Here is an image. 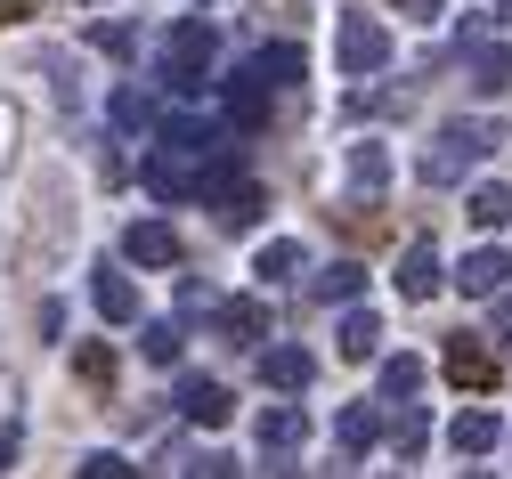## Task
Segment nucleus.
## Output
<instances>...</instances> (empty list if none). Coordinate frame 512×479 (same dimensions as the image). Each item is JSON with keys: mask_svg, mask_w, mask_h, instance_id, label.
<instances>
[{"mask_svg": "<svg viewBox=\"0 0 512 479\" xmlns=\"http://www.w3.org/2000/svg\"><path fill=\"white\" fill-rule=\"evenodd\" d=\"M187 479H244V463H236V455H196Z\"/></svg>", "mask_w": 512, "mask_h": 479, "instance_id": "nucleus-30", "label": "nucleus"}, {"mask_svg": "<svg viewBox=\"0 0 512 479\" xmlns=\"http://www.w3.org/2000/svg\"><path fill=\"white\" fill-rule=\"evenodd\" d=\"M391 447H399V455L415 463V455L431 447V423H423V415H399V423H391Z\"/></svg>", "mask_w": 512, "mask_h": 479, "instance_id": "nucleus-29", "label": "nucleus"}, {"mask_svg": "<svg viewBox=\"0 0 512 479\" xmlns=\"http://www.w3.org/2000/svg\"><path fill=\"white\" fill-rule=\"evenodd\" d=\"M447 439H456V455H488V447L504 439V423L488 415V406H464V415L447 423Z\"/></svg>", "mask_w": 512, "mask_h": 479, "instance_id": "nucleus-17", "label": "nucleus"}, {"mask_svg": "<svg viewBox=\"0 0 512 479\" xmlns=\"http://www.w3.org/2000/svg\"><path fill=\"white\" fill-rule=\"evenodd\" d=\"M334 447H342V455H374V447H382V406H366V398L342 406V415H334Z\"/></svg>", "mask_w": 512, "mask_h": 479, "instance_id": "nucleus-13", "label": "nucleus"}, {"mask_svg": "<svg viewBox=\"0 0 512 479\" xmlns=\"http://www.w3.org/2000/svg\"><path fill=\"white\" fill-rule=\"evenodd\" d=\"M82 479H139L122 455H82Z\"/></svg>", "mask_w": 512, "mask_h": 479, "instance_id": "nucleus-31", "label": "nucleus"}, {"mask_svg": "<svg viewBox=\"0 0 512 479\" xmlns=\"http://www.w3.org/2000/svg\"><path fill=\"white\" fill-rule=\"evenodd\" d=\"M488 325H496V341H512V293H496V301H488Z\"/></svg>", "mask_w": 512, "mask_h": 479, "instance_id": "nucleus-33", "label": "nucleus"}, {"mask_svg": "<svg viewBox=\"0 0 512 479\" xmlns=\"http://www.w3.org/2000/svg\"><path fill=\"white\" fill-rule=\"evenodd\" d=\"M334 228H342V236H366V244H374V236H382V212H374V203H342V212H334Z\"/></svg>", "mask_w": 512, "mask_h": 479, "instance_id": "nucleus-28", "label": "nucleus"}, {"mask_svg": "<svg viewBox=\"0 0 512 479\" xmlns=\"http://www.w3.org/2000/svg\"><path fill=\"white\" fill-rule=\"evenodd\" d=\"M212 203H220V228H228V236H244V228H261V203H269V195L252 187L244 171H236V179H228V187H220Z\"/></svg>", "mask_w": 512, "mask_h": 479, "instance_id": "nucleus-14", "label": "nucleus"}, {"mask_svg": "<svg viewBox=\"0 0 512 479\" xmlns=\"http://www.w3.org/2000/svg\"><path fill=\"white\" fill-rule=\"evenodd\" d=\"M74 374H82L90 390H106V382H114V350H106V341H82V350H74Z\"/></svg>", "mask_w": 512, "mask_h": 479, "instance_id": "nucleus-26", "label": "nucleus"}, {"mask_svg": "<svg viewBox=\"0 0 512 479\" xmlns=\"http://www.w3.org/2000/svg\"><path fill=\"white\" fill-rule=\"evenodd\" d=\"M122 260H131V268H179V228H171V220L122 228Z\"/></svg>", "mask_w": 512, "mask_h": 479, "instance_id": "nucleus-7", "label": "nucleus"}, {"mask_svg": "<svg viewBox=\"0 0 512 479\" xmlns=\"http://www.w3.org/2000/svg\"><path fill=\"white\" fill-rule=\"evenodd\" d=\"M464 479H496V471H464Z\"/></svg>", "mask_w": 512, "mask_h": 479, "instance_id": "nucleus-37", "label": "nucleus"}, {"mask_svg": "<svg viewBox=\"0 0 512 479\" xmlns=\"http://www.w3.org/2000/svg\"><path fill=\"white\" fill-rule=\"evenodd\" d=\"M261 382H269L277 398H301V390L317 382V358L293 350V341H277V350H261Z\"/></svg>", "mask_w": 512, "mask_h": 479, "instance_id": "nucleus-8", "label": "nucleus"}, {"mask_svg": "<svg viewBox=\"0 0 512 479\" xmlns=\"http://www.w3.org/2000/svg\"><path fill=\"white\" fill-rule=\"evenodd\" d=\"M439 285H447L439 244H431V236H423V244H407V252H399V293H407V301H431Z\"/></svg>", "mask_w": 512, "mask_h": 479, "instance_id": "nucleus-10", "label": "nucleus"}, {"mask_svg": "<svg viewBox=\"0 0 512 479\" xmlns=\"http://www.w3.org/2000/svg\"><path fill=\"white\" fill-rule=\"evenodd\" d=\"M350 179H358L366 195H382V187H391V155H382L374 139H358V147H350Z\"/></svg>", "mask_w": 512, "mask_h": 479, "instance_id": "nucleus-24", "label": "nucleus"}, {"mask_svg": "<svg viewBox=\"0 0 512 479\" xmlns=\"http://www.w3.org/2000/svg\"><path fill=\"white\" fill-rule=\"evenodd\" d=\"M179 350H187V325H171V317H155L147 341H139V358H147V366H179Z\"/></svg>", "mask_w": 512, "mask_h": 479, "instance_id": "nucleus-22", "label": "nucleus"}, {"mask_svg": "<svg viewBox=\"0 0 512 479\" xmlns=\"http://www.w3.org/2000/svg\"><path fill=\"white\" fill-rule=\"evenodd\" d=\"M212 57H220V25H212V17H179V25L163 33V82H171L179 106L204 98V65H212Z\"/></svg>", "mask_w": 512, "mask_h": 479, "instance_id": "nucleus-1", "label": "nucleus"}, {"mask_svg": "<svg viewBox=\"0 0 512 479\" xmlns=\"http://www.w3.org/2000/svg\"><path fill=\"white\" fill-rule=\"evenodd\" d=\"M252 479H301V463H293V455H269L261 471H252Z\"/></svg>", "mask_w": 512, "mask_h": 479, "instance_id": "nucleus-35", "label": "nucleus"}, {"mask_svg": "<svg viewBox=\"0 0 512 479\" xmlns=\"http://www.w3.org/2000/svg\"><path fill=\"white\" fill-rule=\"evenodd\" d=\"M33 17V0H0V33H9V25H25Z\"/></svg>", "mask_w": 512, "mask_h": 479, "instance_id": "nucleus-36", "label": "nucleus"}, {"mask_svg": "<svg viewBox=\"0 0 512 479\" xmlns=\"http://www.w3.org/2000/svg\"><path fill=\"white\" fill-rule=\"evenodd\" d=\"M17 447H25V431H17V415H0V471L17 463Z\"/></svg>", "mask_w": 512, "mask_h": 479, "instance_id": "nucleus-32", "label": "nucleus"}, {"mask_svg": "<svg viewBox=\"0 0 512 479\" xmlns=\"http://www.w3.org/2000/svg\"><path fill=\"white\" fill-rule=\"evenodd\" d=\"M464 82H472L480 98H504V90H512V49H504L496 33H464Z\"/></svg>", "mask_w": 512, "mask_h": 479, "instance_id": "nucleus-5", "label": "nucleus"}, {"mask_svg": "<svg viewBox=\"0 0 512 479\" xmlns=\"http://www.w3.org/2000/svg\"><path fill=\"white\" fill-rule=\"evenodd\" d=\"M252 277H261V285H293L301 277V244L293 236H269L261 252H252Z\"/></svg>", "mask_w": 512, "mask_h": 479, "instance_id": "nucleus-18", "label": "nucleus"}, {"mask_svg": "<svg viewBox=\"0 0 512 479\" xmlns=\"http://www.w3.org/2000/svg\"><path fill=\"white\" fill-rule=\"evenodd\" d=\"M90 309L106 325H139V285L122 277V268H98V277H90Z\"/></svg>", "mask_w": 512, "mask_h": 479, "instance_id": "nucleus-11", "label": "nucleus"}, {"mask_svg": "<svg viewBox=\"0 0 512 479\" xmlns=\"http://www.w3.org/2000/svg\"><path fill=\"white\" fill-rule=\"evenodd\" d=\"M423 374H431V366H423L415 350H399V358H382V398H415V390H423Z\"/></svg>", "mask_w": 512, "mask_h": 479, "instance_id": "nucleus-23", "label": "nucleus"}, {"mask_svg": "<svg viewBox=\"0 0 512 479\" xmlns=\"http://www.w3.org/2000/svg\"><path fill=\"white\" fill-rule=\"evenodd\" d=\"M106 114H114V122H122V130H147V122H155V98H147V90H139V82H122V90H114V106H106Z\"/></svg>", "mask_w": 512, "mask_h": 479, "instance_id": "nucleus-25", "label": "nucleus"}, {"mask_svg": "<svg viewBox=\"0 0 512 479\" xmlns=\"http://www.w3.org/2000/svg\"><path fill=\"white\" fill-rule=\"evenodd\" d=\"M17 139H25V106H17V98H0V171L17 163Z\"/></svg>", "mask_w": 512, "mask_h": 479, "instance_id": "nucleus-27", "label": "nucleus"}, {"mask_svg": "<svg viewBox=\"0 0 512 479\" xmlns=\"http://www.w3.org/2000/svg\"><path fill=\"white\" fill-rule=\"evenodd\" d=\"M301 74H309V49H301V41H269L261 57L236 65V82H252V90H293Z\"/></svg>", "mask_w": 512, "mask_h": 479, "instance_id": "nucleus-6", "label": "nucleus"}, {"mask_svg": "<svg viewBox=\"0 0 512 479\" xmlns=\"http://www.w3.org/2000/svg\"><path fill=\"white\" fill-rule=\"evenodd\" d=\"M358 293H366V268L358 260H334V268L309 277V301H358Z\"/></svg>", "mask_w": 512, "mask_h": 479, "instance_id": "nucleus-20", "label": "nucleus"}, {"mask_svg": "<svg viewBox=\"0 0 512 479\" xmlns=\"http://www.w3.org/2000/svg\"><path fill=\"white\" fill-rule=\"evenodd\" d=\"M504 277H512V252L480 244V252H472V260H464L447 285H456V293H472V301H496V293H504Z\"/></svg>", "mask_w": 512, "mask_h": 479, "instance_id": "nucleus-9", "label": "nucleus"}, {"mask_svg": "<svg viewBox=\"0 0 512 479\" xmlns=\"http://www.w3.org/2000/svg\"><path fill=\"white\" fill-rule=\"evenodd\" d=\"M179 406H187V423H204V431L236 415V398H228L220 382H204V374H196V382H179Z\"/></svg>", "mask_w": 512, "mask_h": 479, "instance_id": "nucleus-15", "label": "nucleus"}, {"mask_svg": "<svg viewBox=\"0 0 512 479\" xmlns=\"http://www.w3.org/2000/svg\"><path fill=\"white\" fill-rule=\"evenodd\" d=\"M212 325H220V341H261V333H269V309H261V301H220Z\"/></svg>", "mask_w": 512, "mask_h": 479, "instance_id": "nucleus-19", "label": "nucleus"}, {"mask_svg": "<svg viewBox=\"0 0 512 479\" xmlns=\"http://www.w3.org/2000/svg\"><path fill=\"white\" fill-rule=\"evenodd\" d=\"M488 147H504V130H496V122H472V114H464V122H439V139L423 147L415 179H423V187H456Z\"/></svg>", "mask_w": 512, "mask_h": 479, "instance_id": "nucleus-2", "label": "nucleus"}, {"mask_svg": "<svg viewBox=\"0 0 512 479\" xmlns=\"http://www.w3.org/2000/svg\"><path fill=\"white\" fill-rule=\"evenodd\" d=\"M439 374L447 382H456V390H496V350H488V341L480 333H447V350H439Z\"/></svg>", "mask_w": 512, "mask_h": 479, "instance_id": "nucleus-4", "label": "nucleus"}, {"mask_svg": "<svg viewBox=\"0 0 512 479\" xmlns=\"http://www.w3.org/2000/svg\"><path fill=\"white\" fill-rule=\"evenodd\" d=\"M334 341H342V358H374L382 350V317L374 309H342V333Z\"/></svg>", "mask_w": 512, "mask_h": 479, "instance_id": "nucleus-21", "label": "nucleus"}, {"mask_svg": "<svg viewBox=\"0 0 512 479\" xmlns=\"http://www.w3.org/2000/svg\"><path fill=\"white\" fill-rule=\"evenodd\" d=\"M464 220H472V228H512V187H504V179H480V187L464 195Z\"/></svg>", "mask_w": 512, "mask_h": 479, "instance_id": "nucleus-16", "label": "nucleus"}, {"mask_svg": "<svg viewBox=\"0 0 512 479\" xmlns=\"http://www.w3.org/2000/svg\"><path fill=\"white\" fill-rule=\"evenodd\" d=\"M252 439H261V455H293V447L309 439V415H301V406H261Z\"/></svg>", "mask_w": 512, "mask_h": 479, "instance_id": "nucleus-12", "label": "nucleus"}, {"mask_svg": "<svg viewBox=\"0 0 512 479\" xmlns=\"http://www.w3.org/2000/svg\"><path fill=\"white\" fill-rule=\"evenodd\" d=\"M334 49H342V74L366 82V74H382V65H391V25L358 9V17H342V41H334Z\"/></svg>", "mask_w": 512, "mask_h": 479, "instance_id": "nucleus-3", "label": "nucleus"}, {"mask_svg": "<svg viewBox=\"0 0 512 479\" xmlns=\"http://www.w3.org/2000/svg\"><path fill=\"white\" fill-rule=\"evenodd\" d=\"M391 9H399V17H415V25H431V17L447 9V0H391Z\"/></svg>", "mask_w": 512, "mask_h": 479, "instance_id": "nucleus-34", "label": "nucleus"}]
</instances>
